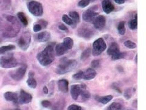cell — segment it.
<instances>
[{"mask_svg":"<svg viewBox=\"0 0 146 110\" xmlns=\"http://www.w3.org/2000/svg\"><path fill=\"white\" fill-rule=\"evenodd\" d=\"M124 96L127 100H130L132 96V89L131 88L127 89L124 92Z\"/></svg>","mask_w":146,"mask_h":110,"instance_id":"37","label":"cell"},{"mask_svg":"<svg viewBox=\"0 0 146 110\" xmlns=\"http://www.w3.org/2000/svg\"><path fill=\"white\" fill-rule=\"evenodd\" d=\"M114 1L118 4H122L125 2V0H114Z\"/></svg>","mask_w":146,"mask_h":110,"instance_id":"46","label":"cell"},{"mask_svg":"<svg viewBox=\"0 0 146 110\" xmlns=\"http://www.w3.org/2000/svg\"><path fill=\"white\" fill-rule=\"evenodd\" d=\"M102 7L103 11L107 14H109L115 10V6L109 0H104L102 3Z\"/></svg>","mask_w":146,"mask_h":110,"instance_id":"15","label":"cell"},{"mask_svg":"<svg viewBox=\"0 0 146 110\" xmlns=\"http://www.w3.org/2000/svg\"><path fill=\"white\" fill-rule=\"evenodd\" d=\"M137 25H138V22H137V15H136L133 19H131L129 21V27L130 30H135L137 29Z\"/></svg>","mask_w":146,"mask_h":110,"instance_id":"30","label":"cell"},{"mask_svg":"<svg viewBox=\"0 0 146 110\" xmlns=\"http://www.w3.org/2000/svg\"><path fill=\"white\" fill-rule=\"evenodd\" d=\"M97 75V73L96 70L92 68H89L86 69L85 72H83V76L82 79L85 80H93L96 77Z\"/></svg>","mask_w":146,"mask_h":110,"instance_id":"14","label":"cell"},{"mask_svg":"<svg viewBox=\"0 0 146 110\" xmlns=\"http://www.w3.org/2000/svg\"><path fill=\"white\" fill-rule=\"evenodd\" d=\"M68 110H84V109L82 107L79 106V105L72 104L68 107Z\"/></svg>","mask_w":146,"mask_h":110,"instance_id":"39","label":"cell"},{"mask_svg":"<svg viewBox=\"0 0 146 110\" xmlns=\"http://www.w3.org/2000/svg\"><path fill=\"white\" fill-rule=\"evenodd\" d=\"M62 19L64 23H65L68 25H70V26H73V25H75L74 22L72 20L71 18L68 16L66 14H64L62 15Z\"/></svg>","mask_w":146,"mask_h":110,"instance_id":"31","label":"cell"},{"mask_svg":"<svg viewBox=\"0 0 146 110\" xmlns=\"http://www.w3.org/2000/svg\"><path fill=\"white\" fill-rule=\"evenodd\" d=\"M83 88L82 85H73L71 86V95L73 100L77 101L79 99V95Z\"/></svg>","mask_w":146,"mask_h":110,"instance_id":"13","label":"cell"},{"mask_svg":"<svg viewBox=\"0 0 146 110\" xmlns=\"http://www.w3.org/2000/svg\"><path fill=\"white\" fill-rule=\"evenodd\" d=\"M58 90L63 93H66L68 91L69 82L66 79L59 80L57 82Z\"/></svg>","mask_w":146,"mask_h":110,"instance_id":"16","label":"cell"},{"mask_svg":"<svg viewBox=\"0 0 146 110\" xmlns=\"http://www.w3.org/2000/svg\"><path fill=\"white\" fill-rule=\"evenodd\" d=\"M27 7L28 11L35 17H40L43 13L42 4L36 1H31L27 3Z\"/></svg>","mask_w":146,"mask_h":110,"instance_id":"5","label":"cell"},{"mask_svg":"<svg viewBox=\"0 0 146 110\" xmlns=\"http://www.w3.org/2000/svg\"><path fill=\"white\" fill-rule=\"evenodd\" d=\"M137 56H138V55H136V56H135V62L137 64Z\"/></svg>","mask_w":146,"mask_h":110,"instance_id":"48","label":"cell"},{"mask_svg":"<svg viewBox=\"0 0 146 110\" xmlns=\"http://www.w3.org/2000/svg\"><path fill=\"white\" fill-rule=\"evenodd\" d=\"M10 110H21L20 109H10Z\"/></svg>","mask_w":146,"mask_h":110,"instance_id":"49","label":"cell"},{"mask_svg":"<svg viewBox=\"0 0 146 110\" xmlns=\"http://www.w3.org/2000/svg\"><path fill=\"white\" fill-rule=\"evenodd\" d=\"M27 84L31 88L35 89L37 86V82L33 76H29V78L27 80Z\"/></svg>","mask_w":146,"mask_h":110,"instance_id":"29","label":"cell"},{"mask_svg":"<svg viewBox=\"0 0 146 110\" xmlns=\"http://www.w3.org/2000/svg\"><path fill=\"white\" fill-rule=\"evenodd\" d=\"M68 51V50L63 45L62 43L58 44L56 47V53L57 56H62L65 54Z\"/></svg>","mask_w":146,"mask_h":110,"instance_id":"23","label":"cell"},{"mask_svg":"<svg viewBox=\"0 0 146 110\" xmlns=\"http://www.w3.org/2000/svg\"><path fill=\"white\" fill-rule=\"evenodd\" d=\"M58 28L60 29V30H62V31H68V28L65 25H63V24H60L58 25Z\"/></svg>","mask_w":146,"mask_h":110,"instance_id":"45","label":"cell"},{"mask_svg":"<svg viewBox=\"0 0 146 110\" xmlns=\"http://www.w3.org/2000/svg\"><path fill=\"white\" fill-rule=\"evenodd\" d=\"M117 31L118 33L121 35H124L125 33V22L121 21L119 23L117 26Z\"/></svg>","mask_w":146,"mask_h":110,"instance_id":"33","label":"cell"},{"mask_svg":"<svg viewBox=\"0 0 146 110\" xmlns=\"http://www.w3.org/2000/svg\"><path fill=\"white\" fill-rule=\"evenodd\" d=\"M107 48V44L102 38H99L96 40L93 44L92 54L96 56L104 52Z\"/></svg>","mask_w":146,"mask_h":110,"instance_id":"6","label":"cell"},{"mask_svg":"<svg viewBox=\"0 0 146 110\" xmlns=\"http://www.w3.org/2000/svg\"><path fill=\"white\" fill-rule=\"evenodd\" d=\"M62 44L68 50L72 49L73 45H74V42L71 38H65L63 39Z\"/></svg>","mask_w":146,"mask_h":110,"instance_id":"24","label":"cell"},{"mask_svg":"<svg viewBox=\"0 0 146 110\" xmlns=\"http://www.w3.org/2000/svg\"><path fill=\"white\" fill-rule=\"evenodd\" d=\"M17 66L18 62L13 55H4L0 58V67L2 68H11Z\"/></svg>","mask_w":146,"mask_h":110,"instance_id":"4","label":"cell"},{"mask_svg":"<svg viewBox=\"0 0 146 110\" xmlns=\"http://www.w3.org/2000/svg\"><path fill=\"white\" fill-rule=\"evenodd\" d=\"M43 92H44V94H48L49 90H48V88H47L46 86H44L43 87Z\"/></svg>","mask_w":146,"mask_h":110,"instance_id":"47","label":"cell"},{"mask_svg":"<svg viewBox=\"0 0 146 110\" xmlns=\"http://www.w3.org/2000/svg\"><path fill=\"white\" fill-rule=\"evenodd\" d=\"M77 62L74 59H63L56 68V73L59 75H63L72 71L76 67Z\"/></svg>","mask_w":146,"mask_h":110,"instance_id":"3","label":"cell"},{"mask_svg":"<svg viewBox=\"0 0 146 110\" xmlns=\"http://www.w3.org/2000/svg\"><path fill=\"white\" fill-rule=\"evenodd\" d=\"M122 105L118 102H113L107 108L106 110H122Z\"/></svg>","mask_w":146,"mask_h":110,"instance_id":"26","label":"cell"},{"mask_svg":"<svg viewBox=\"0 0 146 110\" xmlns=\"http://www.w3.org/2000/svg\"><path fill=\"white\" fill-rule=\"evenodd\" d=\"M119 52H120V48L118 44L116 42L112 43L107 50V54L110 56H113Z\"/></svg>","mask_w":146,"mask_h":110,"instance_id":"20","label":"cell"},{"mask_svg":"<svg viewBox=\"0 0 146 110\" xmlns=\"http://www.w3.org/2000/svg\"><path fill=\"white\" fill-rule=\"evenodd\" d=\"M69 16L72 20L74 22L75 25H76L80 21V17L79 13L76 11H71L69 13Z\"/></svg>","mask_w":146,"mask_h":110,"instance_id":"25","label":"cell"},{"mask_svg":"<svg viewBox=\"0 0 146 110\" xmlns=\"http://www.w3.org/2000/svg\"><path fill=\"white\" fill-rule=\"evenodd\" d=\"M27 69V66L26 65L17 68L15 70H12L9 72V76L15 81L21 80L25 75Z\"/></svg>","mask_w":146,"mask_h":110,"instance_id":"8","label":"cell"},{"mask_svg":"<svg viewBox=\"0 0 146 110\" xmlns=\"http://www.w3.org/2000/svg\"><path fill=\"white\" fill-rule=\"evenodd\" d=\"M17 17L18 18V19H19V20L23 24V25L26 26L27 25H28V20H27V18L23 12H20L17 13Z\"/></svg>","mask_w":146,"mask_h":110,"instance_id":"27","label":"cell"},{"mask_svg":"<svg viewBox=\"0 0 146 110\" xmlns=\"http://www.w3.org/2000/svg\"><path fill=\"white\" fill-rule=\"evenodd\" d=\"M91 1L92 0H80L78 3V6L80 8H85L89 5Z\"/></svg>","mask_w":146,"mask_h":110,"instance_id":"36","label":"cell"},{"mask_svg":"<svg viewBox=\"0 0 146 110\" xmlns=\"http://www.w3.org/2000/svg\"><path fill=\"white\" fill-rule=\"evenodd\" d=\"M112 88H113L114 89H115L116 91H117V93H122V91H121V89H120V88H119V86L117 85V84H116V83L113 84Z\"/></svg>","mask_w":146,"mask_h":110,"instance_id":"44","label":"cell"},{"mask_svg":"<svg viewBox=\"0 0 146 110\" xmlns=\"http://www.w3.org/2000/svg\"><path fill=\"white\" fill-rule=\"evenodd\" d=\"M125 56V53H123V52H119L117 54L113 55V56H111V59L113 61H116V60H119V59H123Z\"/></svg>","mask_w":146,"mask_h":110,"instance_id":"34","label":"cell"},{"mask_svg":"<svg viewBox=\"0 0 146 110\" xmlns=\"http://www.w3.org/2000/svg\"><path fill=\"white\" fill-rule=\"evenodd\" d=\"M124 45H125V47L130 49H134L136 48V44L130 40H126L125 42H124Z\"/></svg>","mask_w":146,"mask_h":110,"instance_id":"35","label":"cell"},{"mask_svg":"<svg viewBox=\"0 0 146 110\" xmlns=\"http://www.w3.org/2000/svg\"><path fill=\"white\" fill-rule=\"evenodd\" d=\"M38 24L41 25V26H42V28H45L46 27L47 25H48V22L46 21H45V20H39Z\"/></svg>","mask_w":146,"mask_h":110,"instance_id":"43","label":"cell"},{"mask_svg":"<svg viewBox=\"0 0 146 110\" xmlns=\"http://www.w3.org/2000/svg\"><path fill=\"white\" fill-rule=\"evenodd\" d=\"M33 100V96L27 92L21 90L18 97V103L20 104H27L30 103Z\"/></svg>","mask_w":146,"mask_h":110,"instance_id":"11","label":"cell"},{"mask_svg":"<svg viewBox=\"0 0 146 110\" xmlns=\"http://www.w3.org/2000/svg\"><path fill=\"white\" fill-rule=\"evenodd\" d=\"M92 23L96 29L101 30L106 25V18L104 15H98L94 18Z\"/></svg>","mask_w":146,"mask_h":110,"instance_id":"12","label":"cell"},{"mask_svg":"<svg viewBox=\"0 0 146 110\" xmlns=\"http://www.w3.org/2000/svg\"><path fill=\"white\" fill-rule=\"evenodd\" d=\"M15 48V46L13 45H8L6 46H3L0 47V54H3L9 51L14 50Z\"/></svg>","mask_w":146,"mask_h":110,"instance_id":"28","label":"cell"},{"mask_svg":"<svg viewBox=\"0 0 146 110\" xmlns=\"http://www.w3.org/2000/svg\"><path fill=\"white\" fill-rule=\"evenodd\" d=\"M78 35L80 38L85 39H90L92 38L94 34V31L91 28L86 25L82 26L78 30Z\"/></svg>","mask_w":146,"mask_h":110,"instance_id":"10","label":"cell"},{"mask_svg":"<svg viewBox=\"0 0 146 110\" xmlns=\"http://www.w3.org/2000/svg\"><path fill=\"white\" fill-rule=\"evenodd\" d=\"M65 99H59L52 105L51 110H63L65 106Z\"/></svg>","mask_w":146,"mask_h":110,"instance_id":"22","label":"cell"},{"mask_svg":"<svg viewBox=\"0 0 146 110\" xmlns=\"http://www.w3.org/2000/svg\"><path fill=\"white\" fill-rule=\"evenodd\" d=\"M91 50L90 48H88L85 49L84 51L82 52V54H81V56H80V59L82 61H84L85 59H87L88 58H89L91 55Z\"/></svg>","mask_w":146,"mask_h":110,"instance_id":"32","label":"cell"},{"mask_svg":"<svg viewBox=\"0 0 146 110\" xmlns=\"http://www.w3.org/2000/svg\"><path fill=\"white\" fill-rule=\"evenodd\" d=\"M98 9V7L97 6H94L84 12L82 14L83 20L86 22L92 23L94 18L99 15V13L96 12Z\"/></svg>","mask_w":146,"mask_h":110,"instance_id":"7","label":"cell"},{"mask_svg":"<svg viewBox=\"0 0 146 110\" xmlns=\"http://www.w3.org/2000/svg\"><path fill=\"white\" fill-rule=\"evenodd\" d=\"M20 24L12 15H5L0 19V33L5 38L15 37L20 30Z\"/></svg>","mask_w":146,"mask_h":110,"instance_id":"1","label":"cell"},{"mask_svg":"<svg viewBox=\"0 0 146 110\" xmlns=\"http://www.w3.org/2000/svg\"><path fill=\"white\" fill-rule=\"evenodd\" d=\"M82 76H83V71H79L73 75L72 78L76 80H80L82 79Z\"/></svg>","mask_w":146,"mask_h":110,"instance_id":"38","label":"cell"},{"mask_svg":"<svg viewBox=\"0 0 146 110\" xmlns=\"http://www.w3.org/2000/svg\"><path fill=\"white\" fill-rule=\"evenodd\" d=\"M41 104H42V107H43L44 108H49L51 107L52 105L51 103L48 100H43Z\"/></svg>","mask_w":146,"mask_h":110,"instance_id":"40","label":"cell"},{"mask_svg":"<svg viewBox=\"0 0 146 110\" xmlns=\"http://www.w3.org/2000/svg\"><path fill=\"white\" fill-rule=\"evenodd\" d=\"M42 26H41L40 25H39L38 23V24H35L34 25V27H33V30L34 32H38L42 30Z\"/></svg>","mask_w":146,"mask_h":110,"instance_id":"42","label":"cell"},{"mask_svg":"<svg viewBox=\"0 0 146 110\" xmlns=\"http://www.w3.org/2000/svg\"><path fill=\"white\" fill-rule=\"evenodd\" d=\"M113 97L111 95H106V96H99L96 95L95 97V99L98 102L102 103L103 105H106L109 103L113 99Z\"/></svg>","mask_w":146,"mask_h":110,"instance_id":"21","label":"cell"},{"mask_svg":"<svg viewBox=\"0 0 146 110\" xmlns=\"http://www.w3.org/2000/svg\"><path fill=\"white\" fill-rule=\"evenodd\" d=\"M51 38V34L48 31H43L36 35V39L39 42H45Z\"/></svg>","mask_w":146,"mask_h":110,"instance_id":"18","label":"cell"},{"mask_svg":"<svg viewBox=\"0 0 146 110\" xmlns=\"http://www.w3.org/2000/svg\"><path fill=\"white\" fill-rule=\"evenodd\" d=\"M79 97H80V102H85V101L89 100L90 98L91 97V94L90 92L87 89H86V86L84 84H83V88H82V91H81L79 98Z\"/></svg>","mask_w":146,"mask_h":110,"instance_id":"17","label":"cell"},{"mask_svg":"<svg viewBox=\"0 0 146 110\" xmlns=\"http://www.w3.org/2000/svg\"><path fill=\"white\" fill-rule=\"evenodd\" d=\"M91 65L93 68H98L100 66L99 60H94L91 63Z\"/></svg>","mask_w":146,"mask_h":110,"instance_id":"41","label":"cell"},{"mask_svg":"<svg viewBox=\"0 0 146 110\" xmlns=\"http://www.w3.org/2000/svg\"><path fill=\"white\" fill-rule=\"evenodd\" d=\"M4 97L7 101L9 102H13L15 103H18V94L13 92H6L4 94Z\"/></svg>","mask_w":146,"mask_h":110,"instance_id":"19","label":"cell"},{"mask_svg":"<svg viewBox=\"0 0 146 110\" xmlns=\"http://www.w3.org/2000/svg\"><path fill=\"white\" fill-rule=\"evenodd\" d=\"M31 42V36L29 33H25L23 34L20 38L18 41V45L19 47L25 51L30 46V44Z\"/></svg>","mask_w":146,"mask_h":110,"instance_id":"9","label":"cell"},{"mask_svg":"<svg viewBox=\"0 0 146 110\" xmlns=\"http://www.w3.org/2000/svg\"><path fill=\"white\" fill-rule=\"evenodd\" d=\"M36 58L41 65L48 66L51 64L54 59V47L51 45H48L42 52L38 53Z\"/></svg>","mask_w":146,"mask_h":110,"instance_id":"2","label":"cell"}]
</instances>
